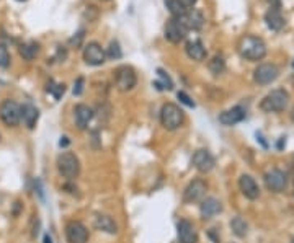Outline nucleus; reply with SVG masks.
<instances>
[{
  "label": "nucleus",
  "mask_w": 294,
  "mask_h": 243,
  "mask_svg": "<svg viewBox=\"0 0 294 243\" xmlns=\"http://www.w3.org/2000/svg\"><path fill=\"white\" fill-rule=\"evenodd\" d=\"M239 54L247 61H261L266 54V44L257 36H244L239 41Z\"/></svg>",
  "instance_id": "nucleus-1"
},
{
  "label": "nucleus",
  "mask_w": 294,
  "mask_h": 243,
  "mask_svg": "<svg viewBox=\"0 0 294 243\" xmlns=\"http://www.w3.org/2000/svg\"><path fill=\"white\" fill-rule=\"evenodd\" d=\"M183 121H185V114L180 109L178 104L175 103H165L160 109V123L167 131H175L181 128Z\"/></svg>",
  "instance_id": "nucleus-2"
},
{
  "label": "nucleus",
  "mask_w": 294,
  "mask_h": 243,
  "mask_svg": "<svg viewBox=\"0 0 294 243\" xmlns=\"http://www.w3.org/2000/svg\"><path fill=\"white\" fill-rule=\"evenodd\" d=\"M287 100H289V95L287 91L283 88H276L270 91L263 100L260 103V108L265 111V113H278V111H283L287 106Z\"/></svg>",
  "instance_id": "nucleus-3"
},
{
  "label": "nucleus",
  "mask_w": 294,
  "mask_h": 243,
  "mask_svg": "<svg viewBox=\"0 0 294 243\" xmlns=\"http://www.w3.org/2000/svg\"><path fill=\"white\" fill-rule=\"evenodd\" d=\"M57 170L64 178L74 180L80 173V162L72 152H62L57 157Z\"/></svg>",
  "instance_id": "nucleus-4"
},
{
  "label": "nucleus",
  "mask_w": 294,
  "mask_h": 243,
  "mask_svg": "<svg viewBox=\"0 0 294 243\" xmlns=\"http://www.w3.org/2000/svg\"><path fill=\"white\" fill-rule=\"evenodd\" d=\"M113 78H115V85L120 91H129L136 87L137 83V77L133 67L129 65H120L116 67L113 72Z\"/></svg>",
  "instance_id": "nucleus-5"
},
{
  "label": "nucleus",
  "mask_w": 294,
  "mask_h": 243,
  "mask_svg": "<svg viewBox=\"0 0 294 243\" xmlns=\"http://www.w3.org/2000/svg\"><path fill=\"white\" fill-rule=\"evenodd\" d=\"M0 119L9 128L18 126L22 121V106L13 100H5L0 104Z\"/></svg>",
  "instance_id": "nucleus-6"
},
{
  "label": "nucleus",
  "mask_w": 294,
  "mask_h": 243,
  "mask_svg": "<svg viewBox=\"0 0 294 243\" xmlns=\"http://www.w3.org/2000/svg\"><path fill=\"white\" fill-rule=\"evenodd\" d=\"M206 191H208L206 181H203V180H193L185 188V191H183V201H185L186 204H194V202H201L203 199H205Z\"/></svg>",
  "instance_id": "nucleus-7"
},
{
  "label": "nucleus",
  "mask_w": 294,
  "mask_h": 243,
  "mask_svg": "<svg viewBox=\"0 0 294 243\" xmlns=\"http://www.w3.org/2000/svg\"><path fill=\"white\" fill-rule=\"evenodd\" d=\"M188 30L183 26V23L180 22L178 18H170L167 25H165V30H163V35H165V39L173 44H178L180 41H183L186 36Z\"/></svg>",
  "instance_id": "nucleus-8"
},
{
  "label": "nucleus",
  "mask_w": 294,
  "mask_h": 243,
  "mask_svg": "<svg viewBox=\"0 0 294 243\" xmlns=\"http://www.w3.org/2000/svg\"><path fill=\"white\" fill-rule=\"evenodd\" d=\"M65 237L69 243H87L88 241V230L82 222L70 220L65 225Z\"/></svg>",
  "instance_id": "nucleus-9"
},
{
  "label": "nucleus",
  "mask_w": 294,
  "mask_h": 243,
  "mask_svg": "<svg viewBox=\"0 0 294 243\" xmlns=\"http://www.w3.org/2000/svg\"><path fill=\"white\" fill-rule=\"evenodd\" d=\"M279 75V70L274 64H261L253 72V80L258 85H268L274 82Z\"/></svg>",
  "instance_id": "nucleus-10"
},
{
  "label": "nucleus",
  "mask_w": 294,
  "mask_h": 243,
  "mask_svg": "<svg viewBox=\"0 0 294 243\" xmlns=\"http://www.w3.org/2000/svg\"><path fill=\"white\" fill-rule=\"evenodd\" d=\"M107 59V54H105L103 48L98 43L91 41L85 46L83 49V61L88 65H102Z\"/></svg>",
  "instance_id": "nucleus-11"
},
{
  "label": "nucleus",
  "mask_w": 294,
  "mask_h": 243,
  "mask_svg": "<svg viewBox=\"0 0 294 243\" xmlns=\"http://www.w3.org/2000/svg\"><path fill=\"white\" fill-rule=\"evenodd\" d=\"M265 185L270 191L279 193V191H283L287 185V176L286 173L281 172V170H276V168L270 170V172L265 175Z\"/></svg>",
  "instance_id": "nucleus-12"
},
{
  "label": "nucleus",
  "mask_w": 294,
  "mask_h": 243,
  "mask_svg": "<svg viewBox=\"0 0 294 243\" xmlns=\"http://www.w3.org/2000/svg\"><path fill=\"white\" fill-rule=\"evenodd\" d=\"M191 162H193L194 168L201 173H208L214 168V157L205 149L196 150V152L193 154Z\"/></svg>",
  "instance_id": "nucleus-13"
},
{
  "label": "nucleus",
  "mask_w": 294,
  "mask_h": 243,
  "mask_svg": "<svg viewBox=\"0 0 294 243\" xmlns=\"http://www.w3.org/2000/svg\"><path fill=\"white\" fill-rule=\"evenodd\" d=\"M239 186H240V191L244 193L245 198L248 199H258L260 196V188L257 185V181H255L250 175H242L240 180H239Z\"/></svg>",
  "instance_id": "nucleus-14"
},
{
  "label": "nucleus",
  "mask_w": 294,
  "mask_h": 243,
  "mask_svg": "<svg viewBox=\"0 0 294 243\" xmlns=\"http://www.w3.org/2000/svg\"><path fill=\"white\" fill-rule=\"evenodd\" d=\"M178 240L180 243H198V233L194 230V225L189 220H180L178 225Z\"/></svg>",
  "instance_id": "nucleus-15"
},
{
  "label": "nucleus",
  "mask_w": 294,
  "mask_h": 243,
  "mask_svg": "<svg viewBox=\"0 0 294 243\" xmlns=\"http://www.w3.org/2000/svg\"><path fill=\"white\" fill-rule=\"evenodd\" d=\"M244 117H245V109L242 106H234L219 114V123L224 124V126H234V124L244 121Z\"/></svg>",
  "instance_id": "nucleus-16"
},
{
  "label": "nucleus",
  "mask_w": 294,
  "mask_h": 243,
  "mask_svg": "<svg viewBox=\"0 0 294 243\" xmlns=\"http://www.w3.org/2000/svg\"><path fill=\"white\" fill-rule=\"evenodd\" d=\"M74 113H75V123H77V126L78 129H87V126L90 124L91 121V117H93V109H91L90 106H87V104H77L75 109H74Z\"/></svg>",
  "instance_id": "nucleus-17"
},
{
  "label": "nucleus",
  "mask_w": 294,
  "mask_h": 243,
  "mask_svg": "<svg viewBox=\"0 0 294 243\" xmlns=\"http://www.w3.org/2000/svg\"><path fill=\"white\" fill-rule=\"evenodd\" d=\"M180 22L183 23V26H185L186 30H200L203 23H205V18H203V15L198 12V10H186V13L183 17L178 18Z\"/></svg>",
  "instance_id": "nucleus-18"
},
{
  "label": "nucleus",
  "mask_w": 294,
  "mask_h": 243,
  "mask_svg": "<svg viewBox=\"0 0 294 243\" xmlns=\"http://www.w3.org/2000/svg\"><path fill=\"white\" fill-rule=\"evenodd\" d=\"M221 211H222L221 201H218L216 198H206V199L201 201L200 212H201L203 219H211L216 214H219Z\"/></svg>",
  "instance_id": "nucleus-19"
},
{
  "label": "nucleus",
  "mask_w": 294,
  "mask_h": 243,
  "mask_svg": "<svg viewBox=\"0 0 294 243\" xmlns=\"http://www.w3.org/2000/svg\"><path fill=\"white\" fill-rule=\"evenodd\" d=\"M22 119L25 123V126L28 129H35L36 123L39 119V109L31 103H25L22 106Z\"/></svg>",
  "instance_id": "nucleus-20"
},
{
  "label": "nucleus",
  "mask_w": 294,
  "mask_h": 243,
  "mask_svg": "<svg viewBox=\"0 0 294 243\" xmlns=\"http://www.w3.org/2000/svg\"><path fill=\"white\" fill-rule=\"evenodd\" d=\"M265 22L268 28L273 31H279L284 26V18L281 15L279 9H273V7L265 13Z\"/></svg>",
  "instance_id": "nucleus-21"
},
{
  "label": "nucleus",
  "mask_w": 294,
  "mask_h": 243,
  "mask_svg": "<svg viewBox=\"0 0 294 243\" xmlns=\"http://www.w3.org/2000/svg\"><path fill=\"white\" fill-rule=\"evenodd\" d=\"M185 51H186V56L189 59H193V61H203V59L206 57V48L203 46V43L200 41V39L188 41Z\"/></svg>",
  "instance_id": "nucleus-22"
},
{
  "label": "nucleus",
  "mask_w": 294,
  "mask_h": 243,
  "mask_svg": "<svg viewBox=\"0 0 294 243\" xmlns=\"http://www.w3.org/2000/svg\"><path fill=\"white\" fill-rule=\"evenodd\" d=\"M95 227L98 228V230L111 233V235H115L118 232L116 222L111 219L110 215H105V214H98L96 217H95Z\"/></svg>",
  "instance_id": "nucleus-23"
},
{
  "label": "nucleus",
  "mask_w": 294,
  "mask_h": 243,
  "mask_svg": "<svg viewBox=\"0 0 294 243\" xmlns=\"http://www.w3.org/2000/svg\"><path fill=\"white\" fill-rule=\"evenodd\" d=\"M20 56H22L25 61H33L36 56H38V52H39V44L35 43V41H30V43H25L20 46Z\"/></svg>",
  "instance_id": "nucleus-24"
},
{
  "label": "nucleus",
  "mask_w": 294,
  "mask_h": 243,
  "mask_svg": "<svg viewBox=\"0 0 294 243\" xmlns=\"http://www.w3.org/2000/svg\"><path fill=\"white\" fill-rule=\"evenodd\" d=\"M165 7L168 9V12L172 13L173 18H180L186 13V7L183 5L180 0H165Z\"/></svg>",
  "instance_id": "nucleus-25"
},
{
  "label": "nucleus",
  "mask_w": 294,
  "mask_h": 243,
  "mask_svg": "<svg viewBox=\"0 0 294 243\" xmlns=\"http://www.w3.org/2000/svg\"><path fill=\"white\" fill-rule=\"evenodd\" d=\"M231 228H232V232L237 235V237H245L247 235V232H248V225H247V222L242 219V217H234L232 220H231Z\"/></svg>",
  "instance_id": "nucleus-26"
},
{
  "label": "nucleus",
  "mask_w": 294,
  "mask_h": 243,
  "mask_svg": "<svg viewBox=\"0 0 294 243\" xmlns=\"http://www.w3.org/2000/svg\"><path fill=\"white\" fill-rule=\"evenodd\" d=\"M208 67H209V70H211L213 75H221L222 72L226 70V62L221 56H216V57L211 59V61H209Z\"/></svg>",
  "instance_id": "nucleus-27"
},
{
  "label": "nucleus",
  "mask_w": 294,
  "mask_h": 243,
  "mask_svg": "<svg viewBox=\"0 0 294 243\" xmlns=\"http://www.w3.org/2000/svg\"><path fill=\"white\" fill-rule=\"evenodd\" d=\"M157 75H159V77H160V80H162V82H155V87H157V88H159V90H172V88H173L172 78H170L162 69L157 70Z\"/></svg>",
  "instance_id": "nucleus-28"
},
{
  "label": "nucleus",
  "mask_w": 294,
  "mask_h": 243,
  "mask_svg": "<svg viewBox=\"0 0 294 243\" xmlns=\"http://www.w3.org/2000/svg\"><path fill=\"white\" fill-rule=\"evenodd\" d=\"M48 91L54 95L56 100H59V98H61L65 93V85L64 83H54L52 80H49L48 82Z\"/></svg>",
  "instance_id": "nucleus-29"
},
{
  "label": "nucleus",
  "mask_w": 294,
  "mask_h": 243,
  "mask_svg": "<svg viewBox=\"0 0 294 243\" xmlns=\"http://www.w3.org/2000/svg\"><path fill=\"white\" fill-rule=\"evenodd\" d=\"M105 54H107L110 59H120V57L123 56V51H121V48H120V43H118L116 39H115V41H111Z\"/></svg>",
  "instance_id": "nucleus-30"
},
{
  "label": "nucleus",
  "mask_w": 294,
  "mask_h": 243,
  "mask_svg": "<svg viewBox=\"0 0 294 243\" xmlns=\"http://www.w3.org/2000/svg\"><path fill=\"white\" fill-rule=\"evenodd\" d=\"M9 65H10V54H9V49H7L4 44H0V67H2V69H7Z\"/></svg>",
  "instance_id": "nucleus-31"
},
{
  "label": "nucleus",
  "mask_w": 294,
  "mask_h": 243,
  "mask_svg": "<svg viewBox=\"0 0 294 243\" xmlns=\"http://www.w3.org/2000/svg\"><path fill=\"white\" fill-rule=\"evenodd\" d=\"M176 96H178V100H180L183 104H186V106H189V108H194V101L185 93V91H178V93H176Z\"/></svg>",
  "instance_id": "nucleus-32"
},
{
  "label": "nucleus",
  "mask_w": 294,
  "mask_h": 243,
  "mask_svg": "<svg viewBox=\"0 0 294 243\" xmlns=\"http://www.w3.org/2000/svg\"><path fill=\"white\" fill-rule=\"evenodd\" d=\"M82 91H83V78H82V77H78V78H77V82L74 83V95H75V96L82 95Z\"/></svg>",
  "instance_id": "nucleus-33"
},
{
  "label": "nucleus",
  "mask_w": 294,
  "mask_h": 243,
  "mask_svg": "<svg viewBox=\"0 0 294 243\" xmlns=\"http://www.w3.org/2000/svg\"><path fill=\"white\" fill-rule=\"evenodd\" d=\"M268 4H270L273 9H279V7H281V0H268Z\"/></svg>",
  "instance_id": "nucleus-34"
},
{
  "label": "nucleus",
  "mask_w": 294,
  "mask_h": 243,
  "mask_svg": "<svg viewBox=\"0 0 294 243\" xmlns=\"http://www.w3.org/2000/svg\"><path fill=\"white\" fill-rule=\"evenodd\" d=\"M180 2L183 4L188 9V7H191V5H194L196 2H198V0H180Z\"/></svg>",
  "instance_id": "nucleus-35"
},
{
  "label": "nucleus",
  "mask_w": 294,
  "mask_h": 243,
  "mask_svg": "<svg viewBox=\"0 0 294 243\" xmlns=\"http://www.w3.org/2000/svg\"><path fill=\"white\" fill-rule=\"evenodd\" d=\"M59 146H61V147H67L69 146V139H67V137H61V141H59Z\"/></svg>",
  "instance_id": "nucleus-36"
},
{
  "label": "nucleus",
  "mask_w": 294,
  "mask_h": 243,
  "mask_svg": "<svg viewBox=\"0 0 294 243\" xmlns=\"http://www.w3.org/2000/svg\"><path fill=\"white\" fill-rule=\"evenodd\" d=\"M44 243H52V238L49 237V235H48V233H46V235H44Z\"/></svg>",
  "instance_id": "nucleus-37"
},
{
  "label": "nucleus",
  "mask_w": 294,
  "mask_h": 243,
  "mask_svg": "<svg viewBox=\"0 0 294 243\" xmlns=\"http://www.w3.org/2000/svg\"><path fill=\"white\" fill-rule=\"evenodd\" d=\"M291 119L294 121V106H292V109H291Z\"/></svg>",
  "instance_id": "nucleus-38"
},
{
  "label": "nucleus",
  "mask_w": 294,
  "mask_h": 243,
  "mask_svg": "<svg viewBox=\"0 0 294 243\" xmlns=\"http://www.w3.org/2000/svg\"><path fill=\"white\" fill-rule=\"evenodd\" d=\"M20 2H23V0H20Z\"/></svg>",
  "instance_id": "nucleus-39"
},
{
  "label": "nucleus",
  "mask_w": 294,
  "mask_h": 243,
  "mask_svg": "<svg viewBox=\"0 0 294 243\" xmlns=\"http://www.w3.org/2000/svg\"><path fill=\"white\" fill-rule=\"evenodd\" d=\"M292 65H294V62H292Z\"/></svg>",
  "instance_id": "nucleus-40"
},
{
  "label": "nucleus",
  "mask_w": 294,
  "mask_h": 243,
  "mask_svg": "<svg viewBox=\"0 0 294 243\" xmlns=\"http://www.w3.org/2000/svg\"><path fill=\"white\" fill-rule=\"evenodd\" d=\"M292 243H294V240H292Z\"/></svg>",
  "instance_id": "nucleus-41"
}]
</instances>
